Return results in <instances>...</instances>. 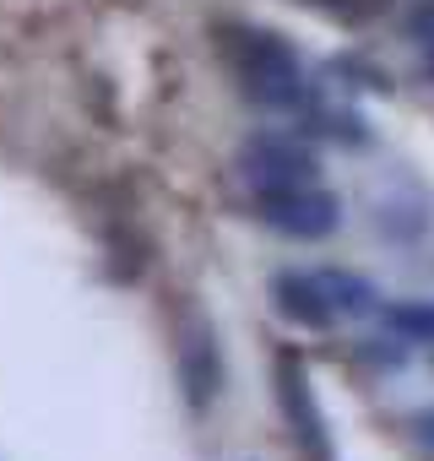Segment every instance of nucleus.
Masks as SVG:
<instances>
[{
  "mask_svg": "<svg viewBox=\"0 0 434 461\" xmlns=\"http://www.w3.org/2000/svg\"><path fill=\"white\" fill-rule=\"evenodd\" d=\"M407 33H412V39H418L423 50L434 44V0H418V6L407 12Z\"/></svg>",
  "mask_w": 434,
  "mask_h": 461,
  "instance_id": "obj_11",
  "label": "nucleus"
},
{
  "mask_svg": "<svg viewBox=\"0 0 434 461\" xmlns=\"http://www.w3.org/2000/svg\"><path fill=\"white\" fill-rule=\"evenodd\" d=\"M315 6H321V12H331L337 23H353V28H364V23H375V17L391 6V0H315Z\"/></svg>",
  "mask_w": 434,
  "mask_h": 461,
  "instance_id": "obj_9",
  "label": "nucleus"
},
{
  "mask_svg": "<svg viewBox=\"0 0 434 461\" xmlns=\"http://www.w3.org/2000/svg\"><path fill=\"white\" fill-rule=\"evenodd\" d=\"M179 385H185V402L195 412H206L212 396H217V385H223V358H217V342H212L206 326H195L179 342Z\"/></svg>",
  "mask_w": 434,
  "mask_h": 461,
  "instance_id": "obj_5",
  "label": "nucleus"
},
{
  "mask_svg": "<svg viewBox=\"0 0 434 461\" xmlns=\"http://www.w3.org/2000/svg\"><path fill=\"white\" fill-rule=\"evenodd\" d=\"M321 283H326V294H331L337 315H369V310H380V299H375V283H369V277H353V272H321Z\"/></svg>",
  "mask_w": 434,
  "mask_h": 461,
  "instance_id": "obj_8",
  "label": "nucleus"
},
{
  "mask_svg": "<svg viewBox=\"0 0 434 461\" xmlns=\"http://www.w3.org/2000/svg\"><path fill=\"white\" fill-rule=\"evenodd\" d=\"M217 39V55L229 60V71L240 77V87L267 104V109H304L310 104V87H304V71H299V55L283 33L272 28H245V23H223L212 33Z\"/></svg>",
  "mask_w": 434,
  "mask_h": 461,
  "instance_id": "obj_1",
  "label": "nucleus"
},
{
  "mask_svg": "<svg viewBox=\"0 0 434 461\" xmlns=\"http://www.w3.org/2000/svg\"><path fill=\"white\" fill-rule=\"evenodd\" d=\"M380 321H385V331H396L402 342H434V304H423V299L380 304Z\"/></svg>",
  "mask_w": 434,
  "mask_h": 461,
  "instance_id": "obj_7",
  "label": "nucleus"
},
{
  "mask_svg": "<svg viewBox=\"0 0 434 461\" xmlns=\"http://www.w3.org/2000/svg\"><path fill=\"white\" fill-rule=\"evenodd\" d=\"M277 396H283V412H288V423H294V434L315 450V456H326V434H321V412H315V396H310V380H304V369H299V358L294 353H283L277 358Z\"/></svg>",
  "mask_w": 434,
  "mask_h": 461,
  "instance_id": "obj_6",
  "label": "nucleus"
},
{
  "mask_svg": "<svg viewBox=\"0 0 434 461\" xmlns=\"http://www.w3.org/2000/svg\"><path fill=\"white\" fill-rule=\"evenodd\" d=\"M423 82H434V44L423 50Z\"/></svg>",
  "mask_w": 434,
  "mask_h": 461,
  "instance_id": "obj_13",
  "label": "nucleus"
},
{
  "mask_svg": "<svg viewBox=\"0 0 434 461\" xmlns=\"http://www.w3.org/2000/svg\"><path fill=\"white\" fill-rule=\"evenodd\" d=\"M412 429H418V439H423V445H434V407H429V412H418V418H412Z\"/></svg>",
  "mask_w": 434,
  "mask_h": 461,
  "instance_id": "obj_12",
  "label": "nucleus"
},
{
  "mask_svg": "<svg viewBox=\"0 0 434 461\" xmlns=\"http://www.w3.org/2000/svg\"><path fill=\"white\" fill-rule=\"evenodd\" d=\"M315 147L304 136H288V131H256L245 147H240V174L261 190H288V185H315Z\"/></svg>",
  "mask_w": 434,
  "mask_h": 461,
  "instance_id": "obj_2",
  "label": "nucleus"
},
{
  "mask_svg": "<svg viewBox=\"0 0 434 461\" xmlns=\"http://www.w3.org/2000/svg\"><path fill=\"white\" fill-rule=\"evenodd\" d=\"M272 304L283 321H294L299 331H326L337 321V304L321 283V272H277L272 277Z\"/></svg>",
  "mask_w": 434,
  "mask_h": 461,
  "instance_id": "obj_4",
  "label": "nucleus"
},
{
  "mask_svg": "<svg viewBox=\"0 0 434 461\" xmlns=\"http://www.w3.org/2000/svg\"><path fill=\"white\" fill-rule=\"evenodd\" d=\"M315 131H326V136H337V141H364L358 114H315Z\"/></svg>",
  "mask_w": 434,
  "mask_h": 461,
  "instance_id": "obj_10",
  "label": "nucleus"
},
{
  "mask_svg": "<svg viewBox=\"0 0 434 461\" xmlns=\"http://www.w3.org/2000/svg\"><path fill=\"white\" fill-rule=\"evenodd\" d=\"M256 212L267 228L288 240H326L331 228L342 222V201L321 185H288V190H261L256 195Z\"/></svg>",
  "mask_w": 434,
  "mask_h": 461,
  "instance_id": "obj_3",
  "label": "nucleus"
}]
</instances>
